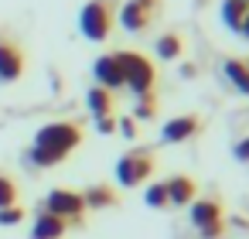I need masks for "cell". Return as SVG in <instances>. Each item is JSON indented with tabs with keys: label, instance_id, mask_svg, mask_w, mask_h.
Masks as SVG:
<instances>
[{
	"label": "cell",
	"instance_id": "cell-1",
	"mask_svg": "<svg viewBox=\"0 0 249 239\" xmlns=\"http://www.w3.org/2000/svg\"><path fill=\"white\" fill-rule=\"evenodd\" d=\"M82 137H86V130L79 120H52L35 133L28 161L35 167H58L62 161L72 157V150H79Z\"/></svg>",
	"mask_w": 249,
	"mask_h": 239
},
{
	"label": "cell",
	"instance_id": "cell-2",
	"mask_svg": "<svg viewBox=\"0 0 249 239\" xmlns=\"http://www.w3.org/2000/svg\"><path fill=\"white\" fill-rule=\"evenodd\" d=\"M120 69H123V89H130L133 96H147L157 86V69L147 55L140 52H116Z\"/></svg>",
	"mask_w": 249,
	"mask_h": 239
},
{
	"label": "cell",
	"instance_id": "cell-3",
	"mask_svg": "<svg viewBox=\"0 0 249 239\" xmlns=\"http://www.w3.org/2000/svg\"><path fill=\"white\" fill-rule=\"evenodd\" d=\"M113 24H116V0H89L79 11V31L96 45L113 35Z\"/></svg>",
	"mask_w": 249,
	"mask_h": 239
},
{
	"label": "cell",
	"instance_id": "cell-4",
	"mask_svg": "<svg viewBox=\"0 0 249 239\" xmlns=\"http://www.w3.org/2000/svg\"><path fill=\"white\" fill-rule=\"evenodd\" d=\"M154 167H157L154 154H150L147 147H133V150H126V154L116 161V178H120L123 188H140V184L154 174Z\"/></svg>",
	"mask_w": 249,
	"mask_h": 239
},
{
	"label": "cell",
	"instance_id": "cell-5",
	"mask_svg": "<svg viewBox=\"0 0 249 239\" xmlns=\"http://www.w3.org/2000/svg\"><path fill=\"white\" fill-rule=\"evenodd\" d=\"M191 225L198 229L201 239H222L225 232V212L218 198H195L191 205Z\"/></svg>",
	"mask_w": 249,
	"mask_h": 239
},
{
	"label": "cell",
	"instance_id": "cell-6",
	"mask_svg": "<svg viewBox=\"0 0 249 239\" xmlns=\"http://www.w3.org/2000/svg\"><path fill=\"white\" fill-rule=\"evenodd\" d=\"M45 212L65 219L69 225H79L82 215H86V202H82V191L75 188H52L48 198H45Z\"/></svg>",
	"mask_w": 249,
	"mask_h": 239
},
{
	"label": "cell",
	"instance_id": "cell-7",
	"mask_svg": "<svg viewBox=\"0 0 249 239\" xmlns=\"http://www.w3.org/2000/svg\"><path fill=\"white\" fill-rule=\"evenodd\" d=\"M24 48L7 38V35H0V82H18L24 75Z\"/></svg>",
	"mask_w": 249,
	"mask_h": 239
},
{
	"label": "cell",
	"instance_id": "cell-8",
	"mask_svg": "<svg viewBox=\"0 0 249 239\" xmlns=\"http://www.w3.org/2000/svg\"><path fill=\"white\" fill-rule=\"evenodd\" d=\"M154 7H157V0H126V4L120 7V24L130 35H140L154 21Z\"/></svg>",
	"mask_w": 249,
	"mask_h": 239
},
{
	"label": "cell",
	"instance_id": "cell-9",
	"mask_svg": "<svg viewBox=\"0 0 249 239\" xmlns=\"http://www.w3.org/2000/svg\"><path fill=\"white\" fill-rule=\"evenodd\" d=\"M201 130H205V120L195 116V113H184V116H174V120L164 123L160 140L164 144H184V140H195Z\"/></svg>",
	"mask_w": 249,
	"mask_h": 239
},
{
	"label": "cell",
	"instance_id": "cell-10",
	"mask_svg": "<svg viewBox=\"0 0 249 239\" xmlns=\"http://www.w3.org/2000/svg\"><path fill=\"white\" fill-rule=\"evenodd\" d=\"M92 79H96L103 89H109V92L123 89V69H120L116 52H113V55H99V58L92 62Z\"/></svg>",
	"mask_w": 249,
	"mask_h": 239
},
{
	"label": "cell",
	"instance_id": "cell-11",
	"mask_svg": "<svg viewBox=\"0 0 249 239\" xmlns=\"http://www.w3.org/2000/svg\"><path fill=\"white\" fill-rule=\"evenodd\" d=\"M164 188H167V205H174V208L191 205L195 195H198V184H195L191 174H174L171 181H164Z\"/></svg>",
	"mask_w": 249,
	"mask_h": 239
},
{
	"label": "cell",
	"instance_id": "cell-12",
	"mask_svg": "<svg viewBox=\"0 0 249 239\" xmlns=\"http://www.w3.org/2000/svg\"><path fill=\"white\" fill-rule=\"evenodd\" d=\"M65 232H69V222L52 212H41L31 225V239H65Z\"/></svg>",
	"mask_w": 249,
	"mask_h": 239
},
{
	"label": "cell",
	"instance_id": "cell-13",
	"mask_svg": "<svg viewBox=\"0 0 249 239\" xmlns=\"http://www.w3.org/2000/svg\"><path fill=\"white\" fill-rule=\"evenodd\" d=\"M82 202H86V208H113L120 202V195L113 184H89L82 191Z\"/></svg>",
	"mask_w": 249,
	"mask_h": 239
},
{
	"label": "cell",
	"instance_id": "cell-14",
	"mask_svg": "<svg viewBox=\"0 0 249 239\" xmlns=\"http://www.w3.org/2000/svg\"><path fill=\"white\" fill-rule=\"evenodd\" d=\"M222 72H225V79H229L242 96H249V65H246L242 58H225V62H222Z\"/></svg>",
	"mask_w": 249,
	"mask_h": 239
},
{
	"label": "cell",
	"instance_id": "cell-15",
	"mask_svg": "<svg viewBox=\"0 0 249 239\" xmlns=\"http://www.w3.org/2000/svg\"><path fill=\"white\" fill-rule=\"evenodd\" d=\"M86 106L92 110L96 120H99V116H113V92L103 89V86H92V89L86 92Z\"/></svg>",
	"mask_w": 249,
	"mask_h": 239
},
{
	"label": "cell",
	"instance_id": "cell-16",
	"mask_svg": "<svg viewBox=\"0 0 249 239\" xmlns=\"http://www.w3.org/2000/svg\"><path fill=\"white\" fill-rule=\"evenodd\" d=\"M246 11H249L246 0H222V24H225L229 31H239V28H242Z\"/></svg>",
	"mask_w": 249,
	"mask_h": 239
},
{
	"label": "cell",
	"instance_id": "cell-17",
	"mask_svg": "<svg viewBox=\"0 0 249 239\" xmlns=\"http://www.w3.org/2000/svg\"><path fill=\"white\" fill-rule=\"evenodd\" d=\"M181 52H184V41H181V35L167 31V35H160V38H157V55H160L164 62H174V58H181Z\"/></svg>",
	"mask_w": 249,
	"mask_h": 239
},
{
	"label": "cell",
	"instance_id": "cell-18",
	"mask_svg": "<svg viewBox=\"0 0 249 239\" xmlns=\"http://www.w3.org/2000/svg\"><path fill=\"white\" fill-rule=\"evenodd\" d=\"M143 198H147L150 208H171V205H167V188H164V181H147Z\"/></svg>",
	"mask_w": 249,
	"mask_h": 239
},
{
	"label": "cell",
	"instance_id": "cell-19",
	"mask_svg": "<svg viewBox=\"0 0 249 239\" xmlns=\"http://www.w3.org/2000/svg\"><path fill=\"white\" fill-rule=\"evenodd\" d=\"M157 116V96L147 92V96H137V110H133V120H154Z\"/></svg>",
	"mask_w": 249,
	"mask_h": 239
},
{
	"label": "cell",
	"instance_id": "cell-20",
	"mask_svg": "<svg viewBox=\"0 0 249 239\" xmlns=\"http://www.w3.org/2000/svg\"><path fill=\"white\" fill-rule=\"evenodd\" d=\"M7 205H18V181L0 171V208H7Z\"/></svg>",
	"mask_w": 249,
	"mask_h": 239
},
{
	"label": "cell",
	"instance_id": "cell-21",
	"mask_svg": "<svg viewBox=\"0 0 249 239\" xmlns=\"http://www.w3.org/2000/svg\"><path fill=\"white\" fill-rule=\"evenodd\" d=\"M21 222H24V208H21V205L0 208V225H21Z\"/></svg>",
	"mask_w": 249,
	"mask_h": 239
},
{
	"label": "cell",
	"instance_id": "cell-22",
	"mask_svg": "<svg viewBox=\"0 0 249 239\" xmlns=\"http://www.w3.org/2000/svg\"><path fill=\"white\" fill-rule=\"evenodd\" d=\"M116 130H120L126 140H133V137H137V120H133V116H123V120H116Z\"/></svg>",
	"mask_w": 249,
	"mask_h": 239
},
{
	"label": "cell",
	"instance_id": "cell-23",
	"mask_svg": "<svg viewBox=\"0 0 249 239\" xmlns=\"http://www.w3.org/2000/svg\"><path fill=\"white\" fill-rule=\"evenodd\" d=\"M96 130H99L103 137L116 133V116H99V120H96Z\"/></svg>",
	"mask_w": 249,
	"mask_h": 239
},
{
	"label": "cell",
	"instance_id": "cell-24",
	"mask_svg": "<svg viewBox=\"0 0 249 239\" xmlns=\"http://www.w3.org/2000/svg\"><path fill=\"white\" fill-rule=\"evenodd\" d=\"M232 154H235V161H242V164H249V137H242V140L235 144V150H232Z\"/></svg>",
	"mask_w": 249,
	"mask_h": 239
},
{
	"label": "cell",
	"instance_id": "cell-25",
	"mask_svg": "<svg viewBox=\"0 0 249 239\" xmlns=\"http://www.w3.org/2000/svg\"><path fill=\"white\" fill-rule=\"evenodd\" d=\"M239 35H242V38H249V11H246V18H242V28H239Z\"/></svg>",
	"mask_w": 249,
	"mask_h": 239
},
{
	"label": "cell",
	"instance_id": "cell-26",
	"mask_svg": "<svg viewBox=\"0 0 249 239\" xmlns=\"http://www.w3.org/2000/svg\"><path fill=\"white\" fill-rule=\"evenodd\" d=\"M246 4H249V0H246Z\"/></svg>",
	"mask_w": 249,
	"mask_h": 239
},
{
	"label": "cell",
	"instance_id": "cell-27",
	"mask_svg": "<svg viewBox=\"0 0 249 239\" xmlns=\"http://www.w3.org/2000/svg\"><path fill=\"white\" fill-rule=\"evenodd\" d=\"M246 65H249V62H246Z\"/></svg>",
	"mask_w": 249,
	"mask_h": 239
}]
</instances>
